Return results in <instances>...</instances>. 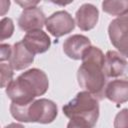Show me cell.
Instances as JSON below:
<instances>
[{
	"label": "cell",
	"instance_id": "1",
	"mask_svg": "<svg viewBox=\"0 0 128 128\" xmlns=\"http://www.w3.org/2000/svg\"><path fill=\"white\" fill-rule=\"evenodd\" d=\"M82 64L77 71V80L81 88L92 94L96 99L105 97L106 75L104 72L105 55L95 46H90L82 56Z\"/></svg>",
	"mask_w": 128,
	"mask_h": 128
},
{
	"label": "cell",
	"instance_id": "2",
	"mask_svg": "<svg viewBox=\"0 0 128 128\" xmlns=\"http://www.w3.org/2000/svg\"><path fill=\"white\" fill-rule=\"evenodd\" d=\"M48 87L49 80L46 73L38 68H32L13 80L6 87V94L13 103L26 105L45 94Z\"/></svg>",
	"mask_w": 128,
	"mask_h": 128
},
{
	"label": "cell",
	"instance_id": "3",
	"mask_svg": "<svg viewBox=\"0 0 128 128\" xmlns=\"http://www.w3.org/2000/svg\"><path fill=\"white\" fill-rule=\"evenodd\" d=\"M99 100L87 91H81L62 108L64 115L84 128H93L99 118Z\"/></svg>",
	"mask_w": 128,
	"mask_h": 128
},
{
	"label": "cell",
	"instance_id": "4",
	"mask_svg": "<svg viewBox=\"0 0 128 128\" xmlns=\"http://www.w3.org/2000/svg\"><path fill=\"white\" fill-rule=\"evenodd\" d=\"M10 113L14 119L20 122L48 124L56 119L58 108L53 101L40 98L26 105L12 102L10 105Z\"/></svg>",
	"mask_w": 128,
	"mask_h": 128
},
{
	"label": "cell",
	"instance_id": "5",
	"mask_svg": "<svg viewBox=\"0 0 128 128\" xmlns=\"http://www.w3.org/2000/svg\"><path fill=\"white\" fill-rule=\"evenodd\" d=\"M75 21L65 10L56 11L51 14L45 23L47 31L54 37L59 38L72 32L75 28Z\"/></svg>",
	"mask_w": 128,
	"mask_h": 128
},
{
	"label": "cell",
	"instance_id": "6",
	"mask_svg": "<svg viewBox=\"0 0 128 128\" xmlns=\"http://www.w3.org/2000/svg\"><path fill=\"white\" fill-rule=\"evenodd\" d=\"M44 12L39 7H33L22 11L18 18V26L22 31L29 32L33 30H42L46 23Z\"/></svg>",
	"mask_w": 128,
	"mask_h": 128
},
{
	"label": "cell",
	"instance_id": "7",
	"mask_svg": "<svg viewBox=\"0 0 128 128\" xmlns=\"http://www.w3.org/2000/svg\"><path fill=\"white\" fill-rule=\"evenodd\" d=\"M104 72L107 78L124 76L128 72V61L119 52L109 50L105 54Z\"/></svg>",
	"mask_w": 128,
	"mask_h": 128
},
{
	"label": "cell",
	"instance_id": "8",
	"mask_svg": "<svg viewBox=\"0 0 128 128\" xmlns=\"http://www.w3.org/2000/svg\"><path fill=\"white\" fill-rule=\"evenodd\" d=\"M22 42L34 55L46 52L51 46L50 37L43 30H33L27 32L23 37Z\"/></svg>",
	"mask_w": 128,
	"mask_h": 128
},
{
	"label": "cell",
	"instance_id": "9",
	"mask_svg": "<svg viewBox=\"0 0 128 128\" xmlns=\"http://www.w3.org/2000/svg\"><path fill=\"white\" fill-rule=\"evenodd\" d=\"M108 35L112 45L121 55L128 58V28L114 19L108 26Z\"/></svg>",
	"mask_w": 128,
	"mask_h": 128
},
{
	"label": "cell",
	"instance_id": "10",
	"mask_svg": "<svg viewBox=\"0 0 128 128\" xmlns=\"http://www.w3.org/2000/svg\"><path fill=\"white\" fill-rule=\"evenodd\" d=\"M99 19V11L93 4L85 3L75 13V23L82 31L93 29Z\"/></svg>",
	"mask_w": 128,
	"mask_h": 128
},
{
	"label": "cell",
	"instance_id": "11",
	"mask_svg": "<svg viewBox=\"0 0 128 128\" xmlns=\"http://www.w3.org/2000/svg\"><path fill=\"white\" fill-rule=\"evenodd\" d=\"M90 46H91V42L88 37L81 34H75L69 36L64 41L63 51L69 58L74 60H80L82 59L85 50Z\"/></svg>",
	"mask_w": 128,
	"mask_h": 128
},
{
	"label": "cell",
	"instance_id": "12",
	"mask_svg": "<svg viewBox=\"0 0 128 128\" xmlns=\"http://www.w3.org/2000/svg\"><path fill=\"white\" fill-rule=\"evenodd\" d=\"M34 61V54H32L23 44L22 41L16 42L12 46L11 56L8 60L9 65L13 70H23L29 67Z\"/></svg>",
	"mask_w": 128,
	"mask_h": 128
},
{
	"label": "cell",
	"instance_id": "13",
	"mask_svg": "<svg viewBox=\"0 0 128 128\" xmlns=\"http://www.w3.org/2000/svg\"><path fill=\"white\" fill-rule=\"evenodd\" d=\"M105 97L116 103L122 104L128 101V79H114L105 88Z\"/></svg>",
	"mask_w": 128,
	"mask_h": 128
},
{
	"label": "cell",
	"instance_id": "14",
	"mask_svg": "<svg viewBox=\"0 0 128 128\" xmlns=\"http://www.w3.org/2000/svg\"><path fill=\"white\" fill-rule=\"evenodd\" d=\"M105 13L113 16H123L128 13V0H106L102 2Z\"/></svg>",
	"mask_w": 128,
	"mask_h": 128
},
{
	"label": "cell",
	"instance_id": "15",
	"mask_svg": "<svg viewBox=\"0 0 128 128\" xmlns=\"http://www.w3.org/2000/svg\"><path fill=\"white\" fill-rule=\"evenodd\" d=\"M0 73H1V87H7L13 80V68L9 64L1 63L0 64Z\"/></svg>",
	"mask_w": 128,
	"mask_h": 128
},
{
	"label": "cell",
	"instance_id": "16",
	"mask_svg": "<svg viewBox=\"0 0 128 128\" xmlns=\"http://www.w3.org/2000/svg\"><path fill=\"white\" fill-rule=\"evenodd\" d=\"M0 26H1V36H0L1 41L10 38L14 32V24L12 19L7 17L3 18L0 22Z\"/></svg>",
	"mask_w": 128,
	"mask_h": 128
},
{
	"label": "cell",
	"instance_id": "17",
	"mask_svg": "<svg viewBox=\"0 0 128 128\" xmlns=\"http://www.w3.org/2000/svg\"><path fill=\"white\" fill-rule=\"evenodd\" d=\"M114 128H128V108H124L116 114Z\"/></svg>",
	"mask_w": 128,
	"mask_h": 128
},
{
	"label": "cell",
	"instance_id": "18",
	"mask_svg": "<svg viewBox=\"0 0 128 128\" xmlns=\"http://www.w3.org/2000/svg\"><path fill=\"white\" fill-rule=\"evenodd\" d=\"M12 52V46L9 44H1L0 46V60L1 62L9 60Z\"/></svg>",
	"mask_w": 128,
	"mask_h": 128
},
{
	"label": "cell",
	"instance_id": "19",
	"mask_svg": "<svg viewBox=\"0 0 128 128\" xmlns=\"http://www.w3.org/2000/svg\"><path fill=\"white\" fill-rule=\"evenodd\" d=\"M17 4H19L24 10L25 9H29V8H33V7H37L36 5L39 3V1H16Z\"/></svg>",
	"mask_w": 128,
	"mask_h": 128
},
{
	"label": "cell",
	"instance_id": "20",
	"mask_svg": "<svg viewBox=\"0 0 128 128\" xmlns=\"http://www.w3.org/2000/svg\"><path fill=\"white\" fill-rule=\"evenodd\" d=\"M67 128H84V127H82L81 125H79V124H77V123H75L74 121H69V123L67 124Z\"/></svg>",
	"mask_w": 128,
	"mask_h": 128
},
{
	"label": "cell",
	"instance_id": "21",
	"mask_svg": "<svg viewBox=\"0 0 128 128\" xmlns=\"http://www.w3.org/2000/svg\"><path fill=\"white\" fill-rule=\"evenodd\" d=\"M4 128H24V126L19 123H10L7 126H5Z\"/></svg>",
	"mask_w": 128,
	"mask_h": 128
}]
</instances>
